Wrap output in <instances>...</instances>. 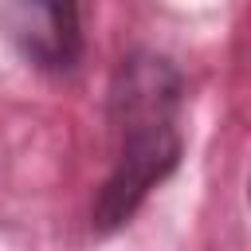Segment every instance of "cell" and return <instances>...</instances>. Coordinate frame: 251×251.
Here are the masks:
<instances>
[{"instance_id":"cell-1","label":"cell","mask_w":251,"mask_h":251,"mask_svg":"<svg viewBox=\"0 0 251 251\" xmlns=\"http://www.w3.org/2000/svg\"><path fill=\"white\" fill-rule=\"evenodd\" d=\"M184 71L149 47L129 51L106 90L110 173L90 200V231H122L184 157Z\"/></svg>"},{"instance_id":"cell-2","label":"cell","mask_w":251,"mask_h":251,"mask_svg":"<svg viewBox=\"0 0 251 251\" xmlns=\"http://www.w3.org/2000/svg\"><path fill=\"white\" fill-rule=\"evenodd\" d=\"M12 47L27 67L47 75H71L82 59L78 0H0Z\"/></svg>"}]
</instances>
